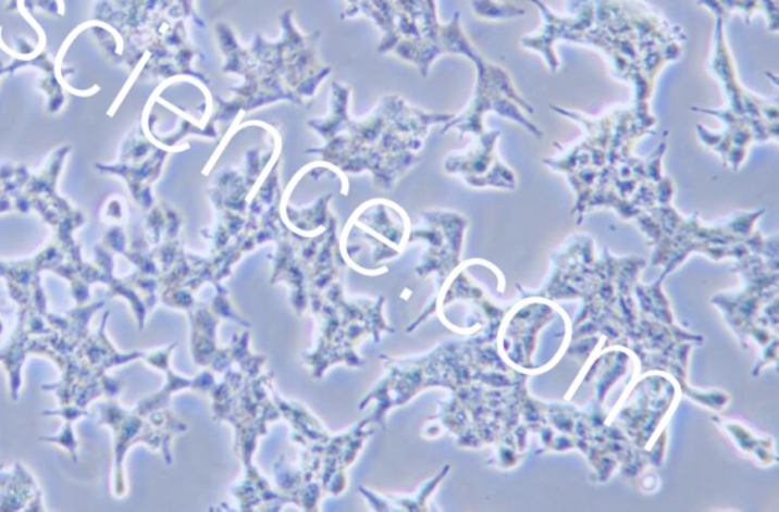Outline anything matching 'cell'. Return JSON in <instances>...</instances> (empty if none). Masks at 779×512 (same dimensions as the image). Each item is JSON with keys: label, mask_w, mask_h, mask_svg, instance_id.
I'll list each match as a JSON object with an SVG mask.
<instances>
[{"label": "cell", "mask_w": 779, "mask_h": 512, "mask_svg": "<svg viewBox=\"0 0 779 512\" xmlns=\"http://www.w3.org/2000/svg\"><path fill=\"white\" fill-rule=\"evenodd\" d=\"M549 109L582 129L578 140L567 147L555 143L556 155L542 160L549 170L562 174L574 190L578 225L595 209H610L625 221H635L673 200V182L663 172L667 129L651 154L640 157L635 152L645 136L659 134L652 110L630 104L588 116L564 107Z\"/></svg>", "instance_id": "1"}, {"label": "cell", "mask_w": 779, "mask_h": 512, "mask_svg": "<svg viewBox=\"0 0 779 512\" xmlns=\"http://www.w3.org/2000/svg\"><path fill=\"white\" fill-rule=\"evenodd\" d=\"M537 30L521 38L522 48L537 52L552 72L560 68L557 41L595 49L610 74L632 87V104L651 110L660 72L682 59L687 36L643 0H567V14H556L544 0Z\"/></svg>", "instance_id": "2"}, {"label": "cell", "mask_w": 779, "mask_h": 512, "mask_svg": "<svg viewBox=\"0 0 779 512\" xmlns=\"http://www.w3.org/2000/svg\"><path fill=\"white\" fill-rule=\"evenodd\" d=\"M350 90L332 84L330 113L308 121L322 137L320 148L308 149L335 174L368 172L376 189L392 190L420 162L431 128L446 124L454 113L426 112L408 104L399 95L381 98L375 110L362 117L350 114Z\"/></svg>", "instance_id": "3"}, {"label": "cell", "mask_w": 779, "mask_h": 512, "mask_svg": "<svg viewBox=\"0 0 779 512\" xmlns=\"http://www.w3.org/2000/svg\"><path fill=\"white\" fill-rule=\"evenodd\" d=\"M281 26L279 40H267L256 34L250 46L240 45L227 23L215 26L224 74L243 79L231 89V97L224 99L212 95V105H215V109L212 107V122L227 125L228 134L239 117L256 110L279 102L308 107L334 72L320 59V33H300L292 10L281 15Z\"/></svg>", "instance_id": "4"}, {"label": "cell", "mask_w": 779, "mask_h": 512, "mask_svg": "<svg viewBox=\"0 0 779 512\" xmlns=\"http://www.w3.org/2000/svg\"><path fill=\"white\" fill-rule=\"evenodd\" d=\"M765 210H740L720 223H704L694 215L683 216L671 202L636 217L635 223L652 248V265L663 277L675 273L691 254L737 260L751 254L778 255V236L766 238L757 230Z\"/></svg>", "instance_id": "5"}, {"label": "cell", "mask_w": 779, "mask_h": 512, "mask_svg": "<svg viewBox=\"0 0 779 512\" xmlns=\"http://www.w3.org/2000/svg\"><path fill=\"white\" fill-rule=\"evenodd\" d=\"M262 370L263 366H233L223 373V382L210 389L213 420L232 424L235 429V452L243 462L244 477L232 488V496L240 502V510H281L286 503L254 467L259 438L282 416L271 396V374Z\"/></svg>", "instance_id": "6"}, {"label": "cell", "mask_w": 779, "mask_h": 512, "mask_svg": "<svg viewBox=\"0 0 779 512\" xmlns=\"http://www.w3.org/2000/svg\"><path fill=\"white\" fill-rule=\"evenodd\" d=\"M714 17H716V25H714L712 57L706 67L724 90L725 105L720 109L693 107L691 112L708 114L720 121L724 127L719 132H712L704 125H697L698 141L704 147L713 149L725 166L737 172L743 166L752 145L778 140V98L759 97L743 86L728 45L725 17L720 14H714Z\"/></svg>", "instance_id": "7"}, {"label": "cell", "mask_w": 779, "mask_h": 512, "mask_svg": "<svg viewBox=\"0 0 779 512\" xmlns=\"http://www.w3.org/2000/svg\"><path fill=\"white\" fill-rule=\"evenodd\" d=\"M384 304V297L347 300L339 280L309 303V311L319 321V335L314 347L304 353L301 361L316 379H322L334 364L350 369L364 365L357 354V347L370 336L378 344L381 335L395 332L385 320Z\"/></svg>", "instance_id": "8"}, {"label": "cell", "mask_w": 779, "mask_h": 512, "mask_svg": "<svg viewBox=\"0 0 779 512\" xmlns=\"http://www.w3.org/2000/svg\"><path fill=\"white\" fill-rule=\"evenodd\" d=\"M734 271L742 277V289L720 292L712 303L724 312L729 327L739 336L740 344L757 342L763 349L762 361L752 376H757L765 366L777 365V332L775 321H769L767 309L778 304V255L751 254L737 260Z\"/></svg>", "instance_id": "9"}, {"label": "cell", "mask_w": 779, "mask_h": 512, "mask_svg": "<svg viewBox=\"0 0 779 512\" xmlns=\"http://www.w3.org/2000/svg\"><path fill=\"white\" fill-rule=\"evenodd\" d=\"M276 246L271 258V283H285L294 313L304 315L309 303L339 280V273L347 266L337 236V220L332 217L324 230L311 236L293 232L286 225Z\"/></svg>", "instance_id": "10"}, {"label": "cell", "mask_w": 779, "mask_h": 512, "mask_svg": "<svg viewBox=\"0 0 779 512\" xmlns=\"http://www.w3.org/2000/svg\"><path fill=\"white\" fill-rule=\"evenodd\" d=\"M473 66L477 71V82L471 101L465 110L454 114L443 125L442 134L456 129L461 136L465 134L480 136L481 133L486 132L487 114H496L503 120L521 125L536 139H544V132L532 121L536 110L519 93L509 72L487 59L479 61Z\"/></svg>", "instance_id": "11"}, {"label": "cell", "mask_w": 779, "mask_h": 512, "mask_svg": "<svg viewBox=\"0 0 779 512\" xmlns=\"http://www.w3.org/2000/svg\"><path fill=\"white\" fill-rule=\"evenodd\" d=\"M468 225V217L453 210H425L422 213V225L411 228L408 235V243H426L425 254L416 266V274L422 278L435 275L437 292H441L450 275L463 265L461 254Z\"/></svg>", "instance_id": "12"}, {"label": "cell", "mask_w": 779, "mask_h": 512, "mask_svg": "<svg viewBox=\"0 0 779 512\" xmlns=\"http://www.w3.org/2000/svg\"><path fill=\"white\" fill-rule=\"evenodd\" d=\"M473 137L471 147L446 157L443 163L446 174L460 178L472 189L517 190V172L499 155L502 132L486 128Z\"/></svg>", "instance_id": "13"}, {"label": "cell", "mask_w": 779, "mask_h": 512, "mask_svg": "<svg viewBox=\"0 0 779 512\" xmlns=\"http://www.w3.org/2000/svg\"><path fill=\"white\" fill-rule=\"evenodd\" d=\"M353 227L362 230V238L368 240L370 259L375 265L388 262L403 253L408 246L410 220L399 205L393 202L376 200L362 205L353 217Z\"/></svg>", "instance_id": "14"}, {"label": "cell", "mask_w": 779, "mask_h": 512, "mask_svg": "<svg viewBox=\"0 0 779 512\" xmlns=\"http://www.w3.org/2000/svg\"><path fill=\"white\" fill-rule=\"evenodd\" d=\"M713 422L720 427L721 430L727 432L728 437L734 442L737 449L744 454V457L751 458L752 461L758 462V465L763 467H769L778 461L777 449H775L774 438L759 437L750 427L744 426L743 423L735 422V420L721 419V416H713Z\"/></svg>", "instance_id": "15"}, {"label": "cell", "mask_w": 779, "mask_h": 512, "mask_svg": "<svg viewBox=\"0 0 779 512\" xmlns=\"http://www.w3.org/2000/svg\"><path fill=\"white\" fill-rule=\"evenodd\" d=\"M473 14L484 21H511V18L524 17V8L514 3L502 2V0H472Z\"/></svg>", "instance_id": "16"}]
</instances>
